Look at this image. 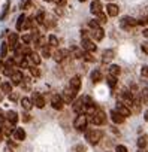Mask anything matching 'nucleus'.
<instances>
[{"mask_svg":"<svg viewBox=\"0 0 148 152\" xmlns=\"http://www.w3.org/2000/svg\"><path fill=\"white\" fill-rule=\"evenodd\" d=\"M88 121H90L91 124H94V125H105V124H106V115H105L103 110L97 109L94 113H91V115L88 116Z\"/></svg>","mask_w":148,"mask_h":152,"instance_id":"nucleus-1","label":"nucleus"},{"mask_svg":"<svg viewBox=\"0 0 148 152\" xmlns=\"http://www.w3.org/2000/svg\"><path fill=\"white\" fill-rule=\"evenodd\" d=\"M87 124H88V118L85 113H78L75 122H73V127H75V130L78 131H84L87 128Z\"/></svg>","mask_w":148,"mask_h":152,"instance_id":"nucleus-2","label":"nucleus"},{"mask_svg":"<svg viewBox=\"0 0 148 152\" xmlns=\"http://www.w3.org/2000/svg\"><path fill=\"white\" fill-rule=\"evenodd\" d=\"M102 136H103V134H102L100 130H90V131L85 133V139H87L88 143H91V145H97V143L100 142Z\"/></svg>","mask_w":148,"mask_h":152,"instance_id":"nucleus-3","label":"nucleus"},{"mask_svg":"<svg viewBox=\"0 0 148 152\" xmlns=\"http://www.w3.org/2000/svg\"><path fill=\"white\" fill-rule=\"evenodd\" d=\"M81 85H82V82H81V76H80V75L72 76V79H70V82H69V88H70L73 93H77V94H78V91L81 90Z\"/></svg>","mask_w":148,"mask_h":152,"instance_id":"nucleus-4","label":"nucleus"},{"mask_svg":"<svg viewBox=\"0 0 148 152\" xmlns=\"http://www.w3.org/2000/svg\"><path fill=\"white\" fill-rule=\"evenodd\" d=\"M121 99H123V102H124L126 106H129V107H133V106H135V96H133L130 91L124 90V91L121 93Z\"/></svg>","mask_w":148,"mask_h":152,"instance_id":"nucleus-5","label":"nucleus"},{"mask_svg":"<svg viewBox=\"0 0 148 152\" xmlns=\"http://www.w3.org/2000/svg\"><path fill=\"white\" fill-rule=\"evenodd\" d=\"M51 106H52V109H55V110H61L63 106H64L63 97L58 96V94H54V96L51 97Z\"/></svg>","mask_w":148,"mask_h":152,"instance_id":"nucleus-6","label":"nucleus"},{"mask_svg":"<svg viewBox=\"0 0 148 152\" xmlns=\"http://www.w3.org/2000/svg\"><path fill=\"white\" fill-rule=\"evenodd\" d=\"M11 81H12V85H21L23 81H24V75H23V72L15 69V72H14L12 76H11Z\"/></svg>","mask_w":148,"mask_h":152,"instance_id":"nucleus-7","label":"nucleus"},{"mask_svg":"<svg viewBox=\"0 0 148 152\" xmlns=\"http://www.w3.org/2000/svg\"><path fill=\"white\" fill-rule=\"evenodd\" d=\"M61 97H63V102H64L66 104H70V103H73V100H75L77 93H73L70 88H67V90L61 94Z\"/></svg>","mask_w":148,"mask_h":152,"instance_id":"nucleus-8","label":"nucleus"},{"mask_svg":"<svg viewBox=\"0 0 148 152\" xmlns=\"http://www.w3.org/2000/svg\"><path fill=\"white\" fill-rule=\"evenodd\" d=\"M82 48L87 51V52H94L96 49H97V46L94 45V42L93 40H90L88 37H82Z\"/></svg>","mask_w":148,"mask_h":152,"instance_id":"nucleus-9","label":"nucleus"},{"mask_svg":"<svg viewBox=\"0 0 148 152\" xmlns=\"http://www.w3.org/2000/svg\"><path fill=\"white\" fill-rule=\"evenodd\" d=\"M32 100H33V104H35L36 107H39V109H43V107H45V99H43V96H40L39 93H33Z\"/></svg>","mask_w":148,"mask_h":152,"instance_id":"nucleus-10","label":"nucleus"},{"mask_svg":"<svg viewBox=\"0 0 148 152\" xmlns=\"http://www.w3.org/2000/svg\"><path fill=\"white\" fill-rule=\"evenodd\" d=\"M73 112H75V113H84L85 112L84 99H78L77 102H73Z\"/></svg>","mask_w":148,"mask_h":152,"instance_id":"nucleus-11","label":"nucleus"},{"mask_svg":"<svg viewBox=\"0 0 148 152\" xmlns=\"http://www.w3.org/2000/svg\"><path fill=\"white\" fill-rule=\"evenodd\" d=\"M69 55V51H66V49H57V51H54V54H52V58L57 61V63H61L66 57Z\"/></svg>","mask_w":148,"mask_h":152,"instance_id":"nucleus-12","label":"nucleus"},{"mask_svg":"<svg viewBox=\"0 0 148 152\" xmlns=\"http://www.w3.org/2000/svg\"><path fill=\"white\" fill-rule=\"evenodd\" d=\"M111 119H112V122H115V124H123L124 119H126V116H123L117 109H114V110H111Z\"/></svg>","mask_w":148,"mask_h":152,"instance_id":"nucleus-13","label":"nucleus"},{"mask_svg":"<svg viewBox=\"0 0 148 152\" xmlns=\"http://www.w3.org/2000/svg\"><path fill=\"white\" fill-rule=\"evenodd\" d=\"M90 12L93 15H97L102 12V3H100V0H93L91 5H90Z\"/></svg>","mask_w":148,"mask_h":152,"instance_id":"nucleus-14","label":"nucleus"},{"mask_svg":"<svg viewBox=\"0 0 148 152\" xmlns=\"http://www.w3.org/2000/svg\"><path fill=\"white\" fill-rule=\"evenodd\" d=\"M121 26L123 27H135V26H139V21L132 18V17H124L121 20Z\"/></svg>","mask_w":148,"mask_h":152,"instance_id":"nucleus-15","label":"nucleus"},{"mask_svg":"<svg viewBox=\"0 0 148 152\" xmlns=\"http://www.w3.org/2000/svg\"><path fill=\"white\" fill-rule=\"evenodd\" d=\"M8 45L12 51H15V48L18 46V34L17 33H11L8 36Z\"/></svg>","mask_w":148,"mask_h":152,"instance_id":"nucleus-16","label":"nucleus"},{"mask_svg":"<svg viewBox=\"0 0 148 152\" xmlns=\"http://www.w3.org/2000/svg\"><path fill=\"white\" fill-rule=\"evenodd\" d=\"M115 109H117V110H118V112H120L123 116H126V118L132 115V110H130V107H129V106H126L124 103H117V107H115Z\"/></svg>","mask_w":148,"mask_h":152,"instance_id":"nucleus-17","label":"nucleus"},{"mask_svg":"<svg viewBox=\"0 0 148 152\" xmlns=\"http://www.w3.org/2000/svg\"><path fill=\"white\" fill-rule=\"evenodd\" d=\"M5 119H6L11 125H17V122H18V113H17L15 110H9V112L6 113Z\"/></svg>","mask_w":148,"mask_h":152,"instance_id":"nucleus-18","label":"nucleus"},{"mask_svg":"<svg viewBox=\"0 0 148 152\" xmlns=\"http://www.w3.org/2000/svg\"><path fill=\"white\" fill-rule=\"evenodd\" d=\"M103 37H105V31H103L102 28L91 30V39H93V40H96V42H100V40H103Z\"/></svg>","mask_w":148,"mask_h":152,"instance_id":"nucleus-19","label":"nucleus"},{"mask_svg":"<svg viewBox=\"0 0 148 152\" xmlns=\"http://www.w3.org/2000/svg\"><path fill=\"white\" fill-rule=\"evenodd\" d=\"M12 136H14V139L17 142H23L26 139V131H24V128H15L14 133H12Z\"/></svg>","mask_w":148,"mask_h":152,"instance_id":"nucleus-20","label":"nucleus"},{"mask_svg":"<svg viewBox=\"0 0 148 152\" xmlns=\"http://www.w3.org/2000/svg\"><path fill=\"white\" fill-rule=\"evenodd\" d=\"M27 58H29V61H30L33 66H39V64H40V55H39L38 52H33V51H32Z\"/></svg>","mask_w":148,"mask_h":152,"instance_id":"nucleus-21","label":"nucleus"},{"mask_svg":"<svg viewBox=\"0 0 148 152\" xmlns=\"http://www.w3.org/2000/svg\"><path fill=\"white\" fill-rule=\"evenodd\" d=\"M90 79H91V82L93 84H97V82H100L102 81V72L100 70H93L91 73H90Z\"/></svg>","mask_w":148,"mask_h":152,"instance_id":"nucleus-22","label":"nucleus"},{"mask_svg":"<svg viewBox=\"0 0 148 152\" xmlns=\"http://www.w3.org/2000/svg\"><path fill=\"white\" fill-rule=\"evenodd\" d=\"M106 11H108V15H109V17H117L118 12H120V8H118L117 5H114V3H109V5L106 6Z\"/></svg>","mask_w":148,"mask_h":152,"instance_id":"nucleus-23","label":"nucleus"},{"mask_svg":"<svg viewBox=\"0 0 148 152\" xmlns=\"http://www.w3.org/2000/svg\"><path fill=\"white\" fill-rule=\"evenodd\" d=\"M21 106H23L24 110H30L35 104H33V100H32V99H29V97H23V99H21Z\"/></svg>","mask_w":148,"mask_h":152,"instance_id":"nucleus-24","label":"nucleus"},{"mask_svg":"<svg viewBox=\"0 0 148 152\" xmlns=\"http://www.w3.org/2000/svg\"><path fill=\"white\" fill-rule=\"evenodd\" d=\"M0 90H2L3 94H11L12 93V82H2L0 84Z\"/></svg>","mask_w":148,"mask_h":152,"instance_id":"nucleus-25","label":"nucleus"},{"mask_svg":"<svg viewBox=\"0 0 148 152\" xmlns=\"http://www.w3.org/2000/svg\"><path fill=\"white\" fill-rule=\"evenodd\" d=\"M147 146H148V136L144 134V136H141V137L138 139V148H139V149H144V148H147Z\"/></svg>","mask_w":148,"mask_h":152,"instance_id":"nucleus-26","label":"nucleus"},{"mask_svg":"<svg viewBox=\"0 0 148 152\" xmlns=\"http://www.w3.org/2000/svg\"><path fill=\"white\" fill-rule=\"evenodd\" d=\"M26 20H27V17H26L24 14H21V15L18 17V20H17V30H18V31H21V30L24 28V23H26Z\"/></svg>","mask_w":148,"mask_h":152,"instance_id":"nucleus-27","label":"nucleus"},{"mask_svg":"<svg viewBox=\"0 0 148 152\" xmlns=\"http://www.w3.org/2000/svg\"><path fill=\"white\" fill-rule=\"evenodd\" d=\"M9 5H11V0H6V3L3 5V11H2V14H0V20H2V21L6 18V15L9 12Z\"/></svg>","mask_w":148,"mask_h":152,"instance_id":"nucleus-28","label":"nucleus"},{"mask_svg":"<svg viewBox=\"0 0 148 152\" xmlns=\"http://www.w3.org/2000/svg\"><path fill=\"white\" fill-rule=\"evenodd\" d=\"M120 73H121L120 66H117V64H111V66H109V75H112V76H118Z\"/></svg>","mask_w":148,"mask_h":152,"instance_id":"nucleus-29","label":"nucleus"},{"mask_svg":"<svg viewBox=\"0 0 148 152\" xmlns=\"http://www.w3.org/2000/svg\"><path fill=\"white\" fill-rule=\"evenodd\" d=\"M114 58V52L111 51V49H106L105 52H103V58H102V61L103 63H108V61H111Z\"/></svg>","mask_w":148,"mask_h":152,"instance_id":"nucleus-30","label":"nucleus"},{"mask_svg":"<svg viewBox=\"0 0 148 152\" xmlns=\"http://www.w3.org/2000/svg\"><path fill=\"white\" fill-rule=\"evenodd\" d=\"M106 82L111 88H115L117 85V76H112V75H108V78H106Z\"/></svg>","mask_w":148,"mask_h":152,"instance_id":"nucleus-31","label":"nucleus"},{"mask_svg":"<svg viewBox=\"0 0 148 152\" xmlns=\"http://www.w3.org/2000/svg\"><path fill=\"white\" fill-rule=\"evenodd\" d=\"M29 70H30V75L33 76V78H39V76H40V70H39L36 66H32V67H29Z\"/></svg>","mask_w":148,"mask_h":152,"instance_id":"nucleus-32","label":"nucleus"},{"mask_svg":"<svg viewBox=\"0 0 148 152\" xmlns=\"http://www.w3.org/2000/svg\"><path fill=\"white\" fill-rule=\"evenodd\" d=\"M8 49H9V45L3 42V43H2V49H0V57L5 58V57L8 55Z\"/></svg>","mask_w":148,"mask_h":152,"instance_id":"nucleus-33","label":"nucleus"},{"mask_svg":"<svg viewBox=\"0 0 148 152\" xmlns=\"http://www.w3.org/2000/svg\"><path fill=\"white\" fill-rule=\"evenodd\" d=\"M70 52H72V55L75 57V58H81V57H84V52H81L78 48H70Z\"/></svg>","mask_w":148,"mask_h":152,"instance_id":"nucleus-34","label":"nucleus"},{"mask_svg":"<svg viewBox=\"0 0 148 152\" xmlns=\"http://www.w3.org/2000/svg\"><path fill=\"white\" fill-rule=\"evenodd\" d=\"M88 27H90L91 30H96V28H100V23H99L97 20H90V21H88Z\"/></svg>","mask_w":148,"mask_h":152,"instance_id":"nucleus-35","label":"nucleus"},{"mask_svg":"<svg viewBox=\"0 0 148 152\" xmlns=\"http://www.w3.org/2000/svg\"><path fill=\"white\" fill-rule=\"evenodd\" d=\"M49 48H52V46H49V45L42 46V55H43L45 58H49V57H51V51H49Z\"/></svg>","mask_w":148,"mask_h":152,"instance_id":"nucleus-36","label":"nucleus"},{"mask_svg":"<svg viewBox=\"0 0 148 152\" xmlns=\"http://www.w3.org/2000/svg\"><path fill=\"white\" fill-rule=\"evenodd\" d=\"M36 23H38V24H43V23H45V14H43V12H39V14L36 15Z\"/></svg>","mask_w":148,"mask_h":152,"instance_id":"nucleus-37","label":"nucleus"},{"mask_svg":"<svg viewBox=\"0 0 148 152\" xmlns=\"http://www.w3.org/2000/svg\"><path fill=\"white\" fill-rule=\"evenodd\" d=\"M33 21H35L33 18H27V20H26V23H24V28H23V30H27V28H32V27H33V24H35Z\"/></svg>","mask_w":148,"mask_h":152,"instance_id":"nucleus-38","label":"nucleus"},{"mask_svg":"<svg viewBox=\"0 0 148 152\" xmlns=\"http://www.w3.org/2000/svg\"><path fill=\"white\" fill-rule=\"evenodd\" d=\"M48 45H49V46H57V45H58L57 37H55V36H49V37H48Z\"/></svg>","mask_w":148,"mask_h":152,"instance_id":"nucleus-39","label":"nucleus"},{"mask_svg":"<svg viewBox=\"0 0 148 152\" xmlns=\"http://www.w3.org/2000/svg\"><path fill=\"white\" fill-rule=\"evenodd\" d=\"M32 40H33V34H24L23 36V43L24 45H29Z\"/></svg>","mask_w":148,"mask_h":152,"instance_id":"nucleus-40","label":"nucleus"},{"mask_svg":"<svg viewBox=\"0 0 148 152\" xmlns=\"http://www.w3.org/2000/svg\"><path fill=\"white\" fill-rule=\"evenodd\" d=\"M96 17H97V21H99L100 24H105V23H106V15H105L103 12H100V14H97Z\"/></svg>","mask_w":148,"mask_h":152,"instance_id":"nucleus-41","label":"nucleus"},{"mask_svg":"<svg viewBox=\"0 0 148 152\" xmlns=\"http://www.w3.org/2000/svg\"><path fill=\"white\" fill-rule=\"evenodd\" d=\"M14 72H15V69H12V67H6L5 66V69H3V75L5 76H12Z\"/></svg>","mask_w":148,"mask_h":152,"instance_id":"nucleus-42","label":"nucleus"},{"mask_svg":"<svg viewBox=\"0 0 148 152\" xmlns=\"http://www.w3.org/2000/svg\"><path fill=\"white\" fill-rule=\"evenodd\" d=\"M115 152H129V151H127V148H126L124 145H117Z\"/></svg>","mask_w":148,"mask_h":152,"instance_id":"nucleus-43","label":"nucleus"},{"mask_svg":"<svg viewBox=\"0 0 148 152\" xmlns=\"http://www.w3.org/2000/svg\"><path fill=\"white\" fill-rule=\"evenodd\" d=\"M142 102H148V88H144V91H142Z\"/></svg>","mask_w":148,"mask_h":152,"instance_id":"nucleus-44","label":"nucleus"},{"mask_svg":"<svg viewBox=\"0 0 148 152\" xmlns=\"http://www.w3.org/2000/svg\"><path fill=\"white\" fill-rule=\"evenodd\" d=\"M141 75L144 76V78H148V66H144L141 69Z\"/></svg>","mask_w":148,"mask_h":152,"instance_id":"nucleus-45","label":"nucleus"},{"mask_svg":"<svg viewBox=\"0 0 148 152\" xmlns=\"http://www.w3.org/2000/svg\"><path fill=\"white\" fill-rule=\"evenodd\" d=\"M141 49H142L144 54H148V42H144V43L141 45Z\"/></svg>","mask_w":148,"mask_h":152,"instance_id":"nucleus-46","label":"nucleus"},{"mask_svg":"<svg viewBox=\"0 0 148 152\" xmlns=\"http://www.w3.org/2000/svg\"><path fill=\"white\" fill-rule=\"evenodd\" d=\"M84 58H85L87 61H94V57H93L91 54H88V52H85V54H84Z\"/></svg>","mask_w":148,"mask_h":152,"instance_id":"nucleus-47","label":"nucleus"},{"mask_svg":"<svg viewBox=\"0 0 148 152\" xmlns=\"http://www.w3.org/2000/svg\"><path fill=\"white\" fill-rule=\"evenodd\" d=\"M75 151H77V152H85V148H84L82 145H77V146H75Z\"/></svg>","mask_w":148,"mask_h":152,"instance_id":"nucleus-48","label":"nucleus"},{"mask_svg":"<svg viewBox=\"0 0 148 152\" xmlns=\"http://www.w3.org/2000/svg\"><path fill=\"white\" fill-rule=\"evenodd\" d=\"M139 24H142V26H148V15L144 17L142 20H139Z\"/></svg>","mask_w":148,"mask_h":152,"instance_id":"nucleus-49","label":"nucleus"},{"mask_svg":"<svg viewBox=\"0 0 148 152\" xmlns=\"http://www.w3.org/2000/svg\"><path fill=\"white\" fill-rule=\"evenodd\" d=\"M9 99H11L12 102H17V100H18V94H15V93H11V94H9Z\"/></svg>","mask_w":148,"mask_h":152,"instance_id":"nucleus-50","label":"nucleus"},{"mask_svg":"<svg viewBox=\"0 0 148 152\" xmlns=\"http://www.w3.org/2000/svg\"><path fill=\"white\" fill-rule=\"evenodd\" d=\"M30 119H32V118H30L29 113H24V115H23V121H24V122H29Z\"/></svg>","mask_w":148,"mask_h":152,"instance_id":"nucleus-51","label":"nucleus"},{"mask_svg":"<svg viewBox=\"0 0 148 152\" xmlns=\"http://www.w3.org/2000/svg\"><path fill=\"white\" fill-rule=\"evenodd\" d=\"M54 2H55L58 6H64V5H66V0H54Z\"/></svg>","mask_w":148,"mask_h":152,"instance_id":"nucleus-52","label":"nucleus"},{"mask_svg":"<svg viewBox=\"0 0 148 152\" xmlns=\"http://www.w3.org/2000/svg\"><path fill=\"white\" fill-rule=\"evenodd\" d=\"M32 6V2H30V0H27V2L24 3V6H23V9H29Z\"/></svg>","mask_w":148,"mask_h":152,"instance_id":"nucleus-53","label":"nucleus"},{"mask_svg":"<svg viewBox=\"0 0 148 152\" xmlns=\"http://www.w3.org/2000/svg\"><path fill=\"white\" fill-rule=\"evenodd\" d=\"M142 34H144V37H147V39H148V28H145V30L142 31Z\"/></svg>","mask_w":148,"mask_h":152,"instance_id":"nucleus-54","label":"nucleus"},{"mask_svg":"<svg viewBox=\"0 0 148 152\" xmlns=\"http://www.w3.org/2000/svg\"><path fill=\"white\" fill-rule=\"evenodd\" d=\"M144 119H145V121H147V122H148V110H147V112H145V116H144Z\"/></svg>","mask_w":148,"mask_h":152,"instance_id":"nucleus-55","label":"nucleus"},{"mask_svg":"<svg viewBox=\"0 0 148 152\" xmlns=\"http://www.w3.org/2000/svg\"><path fill=\"white\" fill-rule=\"evenodd\" d=\"M0 69H5V63L3 61H0Z\"/></svg>","mask_w":148,"mask_h":152,"instance_id":"nucleus-56","label":"nucleus"},{"mask_svg":"<svg viewBox=\"0 0 148 152\" xmlns=\"http://www.w3.org/2000/svg\"><path fill=\"white\" fill-rule=\"evenodd\" d=\"M0 118H5V116H3V110H2V109H0Z\"/></svg>","mask_w":148,"mask_h":152,"instance_id":"nucleus-57","label":"nucleus"},{"mask_svg":"<svg viewBox=\"0 0 148 152\" xmlns=\"http://www.w3.org/2000/svg\"><path fill=\"white\" fill-rule=\"evenodd\" d=\"M138 152H145V151H144V149H139V151H138Z\"/></svg>","mask_w":148,"mask_h":152,"instance_id":"nucleus-58","label":"nucleus"},{"mask_svg":"<svg viewBox=\"0 0 148 152\" xmlns=\"http://www.w3.org/2000/svg\"><path fill=\"white\" fill-rule=\"evenodd\" d=\"M2 99H3V96H2V94H0V100H2Z\"/></svg>","mask_w":148,"mask_h":152,"instance_id":"nucleus-59","label":"nucleus"},{"mask_svg":"<svg viewBox=\"0 0 148 152\" xmlns=\"http://www.w3.org/2000/svg\"><path fill=\"white\" fill-rule=\"evenodd\" d=\"M45 2H51V0H45Z\"/></svg>","mask_w":148,"mask_h":152,"instance_id":"nucleus-60","label":"nucleus"},{"mask_svg":"<svg viewBox=\"0 0 148 152\" xmlns=\"http://www.w3.org/2000/svg\"><path fill=\"white\" fill-rule=\"evenodd\" d=\"M80 2H85V0H80Z\"/></svg>","mask_w":148,"mask_h":152,"instance_id":"nucleus-61","label":"nucleus"},{"mask_svg":"<svg viewBox=\"0 0 148 152\" xmlns=\"http://www.w3.org/2000/svg\"><path fill=\"white\" fill-rule=\"evenodd\" d=\"M147 152H148V151H147Z\"/></svg>","mask_w":148,"mask_h":152,"instance_id":"nucleus-62","label":"nucleus"}]
</instances>
